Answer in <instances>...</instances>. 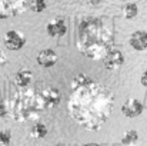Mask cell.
I'll return each mask as SVG.
<instances>
[{
	"instance_id": "11",
	"label": "cell",
	"mask_w": 147,
	"mask_h": 146,
	"mask_svg": "<svg viewBox=\"0 0 147 146\" xmlns=\"http://www.w3.org/2000/svg\"><path fill=\"white\" fill-rule=\"evenodd\" d=\"M67 33V26L63 19H53L47 23V35L50 37H61Z\"/></svg>"
},
{
	"instance_id": "9",
	"label": "cell",
	"mask_w": 147,
	"mask_h": 146,
	"mask_svg": "<svg viewBox=\"0 0 147 146\" xmlns=\"http://www.w3.org/2000/svg\"><path fill=\"white\" fill-rule=\"evenodd\" d=\"M57 62H59V54L53 49H45L37 54V63H39V66H42L45 69L53 67Z\"/></svg>"
},
{
	"instance_id": "21",
	"label": "cell",
	"mask_w": 147,
	"mask_h": 146,
	"mask_svg": "<svg viewBox=\"0 0 147 146\" xmlns=\"http://www.w3.org/2000/svg\"><path fill=\"white\" fill-rule=\"evenodd\" d=\"M101 1H103V0H84V3H87L89 6H97Z\"/></svg>"
},
{
	"instance_id": "15",
	"label": "cell",
	"mask_w": 147,
	"mask_h": 146,
	"mask_svg": "<svg viewBox=\"0 0 147 146\" xmlns=\"http://www.w3.org/2000/svg\"><path fill=\"white\" fill-rule=\"evenodd\" d=\"M137 141H139V133H137L136 130H133V129L124 132V135H123V138H121V143H123V146L136 145Z\"/></svg>"
},
{
	"instance_id": "22",
	"label": "cell",
	"mask_w": 147,
	"mask_h": 146,
	"mask_svg": "<svg viewBox=\"0 0 147 146\" xmlns=\"http://www.w3.org/2000/svg\"><path fill=\"white\" fill-rule=\"evenodd\" d=\"M84 146H100L98 143H94V142H92V143H86Z\"/></svg>"
},
{
	"instance_id": "14",
	"label": "cell",
	"mask_w": 147,
	"mask_h": 146,
	"mask_svg": "<svg viewBox=\"0 0 147 146\" xmlns=\"http://www.w3.org/2000/svg\"><path fill=\"white\" fill-rule=\"evenodd\" d=\"M139 14V6L136 3H127L123 6V17L127 20H131L134 17H137Z\"/></svg>"
},
{
	"instance_id": "16",
	"label": "cell",
	"mask_w": 147,
	"mask_h": 146,
	"mask_svg": "<svg viewBox=\"0 0 147 146\" xmlns=\"http://www.w3.org/2000/svg\"><path fill=\"white\" fill-rule=\"evenodd\" d=\"M29 9L34 13H43L47 9V1L46 0H32Z\"/></svg>"
},
{
	"instance_id": "23",
	"label": "cell",
	"mask_w": 147,
	"mask_h": 146,
	"mask_svg": "<svg viewBox=\"0 0 147 146\" xmlns=\"http://www.w3.org/2000/svg\"><path fill=\"white\" fill-rule=\"evenodd\" d=\"M54 146H63V145H54Z\"/></svg>"
},
{
	"instance_id": "19",
	"label": "cell",
	"mask_w": 147,
	"mask_h": 146,
	"mask_svg": "<svg viewBox=\"0 0 147 146\" xmlns=\"http://www.w3.org/2000/svg\"><path fill=\"white\" fill-rule=\"evenodd\" d=\"M6 63H7V56H6V53L3 52V49L0 48V69H1Z\"/></svg>"
},
{
	"instance_id": "24",
	"label": "cell",
	"mask_w": 147,
	"mask_h": 146,
	"mask_svg": "<svg viewBox=\"0 0 147 146\" xmlns=\"http://www.w3.org/2000/svg\"><path fill=\"white\" fill-rule=\"evenodd\" d=\"M131 146H137V145H131Z\"/></svg>"
},
{
	"instance_id": "1",
	"label": "cell",
	"mask_w": 147,
	"mask_h": 146,
	"mask_svg": "<svg viewBox=\"0 0 147 146\" xmlns=\"http://www.w3.org/2000/svg\"><path fill=\"white\" fill-rule=\"evenodd\" d=\"M70 89L69 115L82 128L92 132L100 130L109 120L114 106V96L110 89L84 73L77 75L71 80Z\"/></svg>"
},
{
	"instance_id": "10",
	"label": "cell",
	"mask_w": 147,
	"mask_h": 146,
	"mask_svg": "<svg viewBox=\"0 0 147 146\" xmlns=\"http://www.w3.org/2000/svg\"><path fill=\"white\" fill-rule=\"evenodd\" d=\"M129 45L137 52L147 50V32L146 30H136L129 37Z\"/></svg>"
},
{
	"instance_id": "4",
	"label": "cell",
	"mask_w": 147,
	"mask_h": 146,
	"mask_svg": "<svg viewBox=\"0 0 147 146\" xmlns=\"http://www.w3.org/2000/svg\"><path fill=\"white\" fill-rule=\"evenodd\" d=\"M32 0H0V19H10L22 14L30 7Z\"/></svg>"
},
{
	"instance_id": "2",
	"label": "cell",
	"mask_w": 147,
	"mask_h": 146,
	"mask_svg": "<svg viewBox=\"0 0 147 146\" xmlns=\"http://www.w3.org/2000/svg\"><path fill=\"white\" fill-rule=\"evenodd\" d=\"M76 48L92 60H103L114 49V36L103 20L87 17L77 26Z\"/></svg>"
},
{
	"instance_id": "17",
	"label": "cell",
	"mask_w": 147,
	"mask_h": 146,
	"mask_svg": "<svg viewBox=\"0 0 147 146\" xmlns=\"http://www.w3.org/2000/svg\"><path fill=\"white\" fill-rule=\"evenodd\" d=\"M0 117L3 119L10 117V106H9V100L6 99L0 100Z\"/></svg>"
},
{
	"instance_id": "6",
	"label": "cell",
	"mask_w": 147,
	"mask_h": 146,
	"mask_svg": "<svg viewBox=\"0 0 147 146\" xmlns=\"http://www.w3.org/2000/svg\"><path fill=\"white\" fill-rule=\"evenodd\" d=\"M101 62L107 70H117L124 65V54L121 53V50L113 49L111 52H109V54Z\"/></svg>"
},
{
	"instance_id": "20",
	"label": "cell",
	"mask_w": 147,
	"mask_h": 146,
	"mask_svg": "<svg viewBox=\"0 0 147 146\" xmlns=\"http://www.w3.org/2000/svg\"><path fill=\"white\" fill-rule=\"evenodd\" d=\"M140 82H142V85L147 88V69L143 72V75H142V77H140Z\"/></svg>"
},
{
	"instance_id": "8",
	"label": "cell",
	"mask_w": 147,
	"mask_h": 146,
	"mask_svg": "<svg viewBox=\"0 0 147 146\" xmlns=\"http://www.w3.org/2000/svg\"><path fill=\"white\" fill-rule=\"evenodd\" d=\"M40 96H42V100H43L46 109L56 107L61 102V93L56 88H47V89L40 90Z\"/></svg>"
},
{
	"instance_id": "5",
	"label": "cell",
	"mask_w": 147,
	"mask_h": 146,
	"mask_svg": "<svg viewBox=\"0 0 147 146\" xmlns=\"http://www.w3.org/2000/svg\"><path fill=\"white\" fill-rule=\"evenodd\" d=\"M26 37H24V35L22 33V32H19V30H9L6 35H4V37H3V45L6 46V49H9V50H13V52H16V50H20V49L24 48V45H26Z\"/></svg>"
},
{
	"instance_id": "13",
	"label": "cell",
	"mask_w": 147,
	"mask_h": 146,
	"mask_svg": "<svg viewBox=\"0 0 147 146\" xmlns=\"http://www.w3.org/2000/svg\"><path fill=\"white\" fill-rule=\"evenodd\" d=\"M47 126L42 122H34V125L30 128V136L34 139H43L47 136Z\"/></svg>"
},
{
	"instance_id": "7",
	"label": "cell",
	"mask_w": 147,
	"mask_h": 146,
	"mask_svg": "<svg viewBox=\"0 0 147 146\" xmlns=\"http://www.w3.org/2000/svg\"><path fill=\"white\" fill-rule=\"evenodd\" d=\"M144 110V105L139 100V99H127L123 106H121V113L126 116V117H137L143 113Z\"/></svg>"
},
{
	"instance_id": "3",
	"label": "cell",
	"mask_w": 147,
	"mask_h": 146,
	"mask_svg": "<svg viewBox=\"0 0 147 146\" xmlns=\"http://www.w3.org/2000/svg\"><path fill=\"white\" fill-rule=\"evenodd\" d=\"M10 119L16 122H30L37 120L46 106L42 100L40 90L34 89H20L13 97L9 99Z\"/></svg>"
},
{
	"instance_id": "12",
	"label": "cell",
	"mask_w": 147,
	"mask_h": 146,
	"mask_svg": "<svg viewBox=\"0 0 147 146\" xmlns=\"http://www.w3.org/2000/svg\"><path fill=\"white\" fill-rule=\"evenodd\" d=\"M33 80V73L27 69H20L14 75V85L19 89H27Z\"/></svg>"
},
{
	"instance_id": "18",
	"label": "cell",
	"mask_w": 147,
	"mask_h": 146,
	"mask_svg": "<svg viewBox=\"0 0 147 146\" xmlns=\"http://www.w3.org/2000/svg\"><path fill=\"white\" fill-rule=\"evenodd\" d=\"M11 133L10 130H0V146H10Z\"/></svg>"
}]
</instances>
